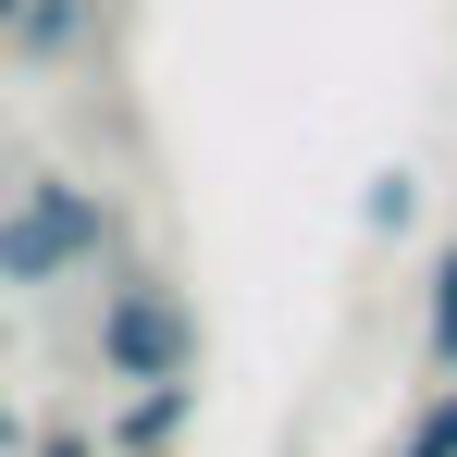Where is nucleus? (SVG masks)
<instances>
[{
	"label": "nucleus",
	"mask_w": 457,
	"mask_h": 457,
	"mask_svg": "<svg viewBox=\"0 0 457 457\" xmlns=\"http://www.w3.org/2000/svg\"><path fill=\"white\" fill-rule=\"evenodd\" d=\"M99 260H124V198L87 173H25L0 186V297H50Z\"/></svg>",
	"instance_id": "1"
},
{
	"label": "nucleus",
	"mask_w": 457,
	"mask_h": 457,
	"mask_svg": "<svg viewBox=\"0 0 457 457\" xmlns=\"http://www.w3.org/2000/svg\"><path fill=\"white\" fill-rule=\"evenodd\" d=\"M87 371L112 383H186L198 371V297L149 272V260H112V285H99V321H87Z\"/></svg>",
	"instance_id": "2"
},
{
	"label": "nucleus",
	"mask_w": 457,
	"mask_h": 457,
	"mask_svg": "<svg viewBox=\"0 0 457 457\" xmlns=\"http://www.w3.org/2000/svg\"><path fill=\"white\" fill-rule=\"evenodd\" d=\"M186 420H198V371H186V383H124V408L99 420V445H112V457H173Z\"/></svg>",
	"instance_id": "3"
},
{
	"label": "nucleus",
	"mask_w": 457,
	"mask_h": 457,
	"mask_svg": "<svg viewBox=\"0 0 457 457\" xmlns=\"http://www.w3.org/2000/svg\"><path fill=\"white\" fill-rule=\"evenodd\" d=\"M87 25H99V0H25V12H12V37H0V50H12V62H37V75H50V62H75V50H87Z\"/></svg>",
	"instance_id": "4"
},
{
	"label": "nucleus",
	"mask_w": 457,
	"mask_h": 457,
	"mask_svg": "<svg viewBox=\"0 0 457 457\" xmlns=\"http://www.w3.org/2000/svg\"><path fill=\"white\" fill-rule=\"evenodd\" d=\"M420 371L457 383V247H433V272H420Z\"/></svg>",
	"instance_id": "5"
},
{
	"label": "nucleus",
	"mask_w": 457,
	"mask_h": 457,
	"mask_svg": "<svg viewBox=\"0 0 457 457\" xmlns=\"http://www.w3.org/2000/svg\"><path fill=\"white\" fill-rule=\"evenodd\" d=\"M359 223L371 235H420V173H408V161H383L371 186H359Z\"/></svg>",
	"instance_id": "6"
},
{
	"label": "nucleus",
	"mask_w": 457,
	"mask_h": 457,
	"mask_svg": "<svg viewBox=\"0 0 457 457\" xmlns=\"http://www.w3.org/2000/svg\"><path fill=\"white\" fill-rule=\"evenodd\" d=\"M383 457H457V383H433V395L395 420V445H383Z\"/></svg>",
	"instance_id": "7"
},
{
	"label": "nucleus",
	"mask_w": 457,
	"mask_h": 457,
	"mask_svg": "<svg viewBox=\"0 0 457 457\" xmlns=\"http://www.w3.org/2000/svg\"><path fill=\"white\" fill-rule=\"evenodd\" d=\"M25 457H112V445H99L87 420H50V433H37V445H25Z\"/></svg>",
	"instance_id": "8"
},
{
	"label": "nucleus",
	"mask_w": 457,
	"mask_h": 457,
	"mask_svg": "<svg viewBox=\"0 0 457 457\" xmlns=\"http://www.w3.org/2000/svg\"><path fill=\"white\" fill-rule=\"evenodd\" d=\"M25 445H37V433H25V408L0 395V457H25Z\"/></svg>",
	"instance_id": "9"
},
{
	"label": "nucleus",
	"mask_w": 457,
	"mask_h": 457,
	"mask_svg": "<svg viewBox=\"0 0 457 457\" xmlns=\"http://www.w3.org/2000/svg\"><path fill=\"white\" fill-rule=\"evenodd\" d=\"M12 12H25V0H0V37H12Z\"/></svg>",
	"instance_id": "10"
}]
</instances>
